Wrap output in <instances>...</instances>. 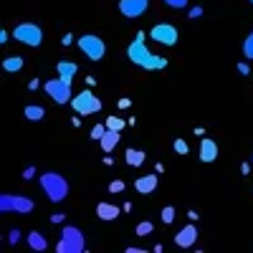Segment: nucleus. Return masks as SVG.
<instances>
[{
	"label": "nucleus",
	"mask_w": 253,
	"mask_h": 253,
	"mask_svg": "<svg viewBox=\"0 0 253 253\" xmlns=\"http://www.w3.org/2000/svg\"><path fill=\"white\" fill-rule=\"evenodd\" d=\"M71 41H74V36L69 33V36H63V41H61V46H71Z\"/></svg>",
	"instance_id": "72a5a7b5"
},
{
	"label": "nucleus",
	"mask_w": 253,
	"mask_h": 253,
	"mask_svg": "<svg viewBox=\"0 0 253 253\" xmlns=\"http://www.w3.org/2000/svg\"><path fill=\"white\" fill-rule=\"evenodd\" d=\"M147 33L139 31L137 38L129 43V48H126V58H129L132 63H137L139 69H147V71H160L167 66V58L160 56V53H152L150 48H147Z\"/></svg>",
	"instance_id": "f257e3e1"
},
{
	"label": "nucleus",
	"mask_w": 253,
	"mask_h": 253,
	"mask_svg": "<svg viewBox=\"0 0 253 253\" xmlns=\"http://www.w3.org/2000/svg\"><path fill=\"white\" fill-rule=\"evenodd\" d=\"M23 56H8L5 61H3V69L8 71V74H15V71H20V69H23Z\"/></svg>",
	"instance_id": "a211bd4d"
},
{
	"label": "nucleus",
	"mask_w": 253,
	"mask_h": 253,
	"mask_svg": "<svg viewBox=\"0 0 253 253\" xmlns=\"http://www.w3.org/2000/svg\"><path fill=\"white\" fill-rule=\"evenodd\" d=\"M187 15H190V18H200V15H203V8H200V5L190 8V13H187Z\"/></svg>",
	"instance_id": "c756f323"
},
{
	"label": "nucleus",
	"mask_w": 253,
	"mask_h": 253,
	"mask_svg": "<svg viewBox=\"0 0 253 253\" xmlns=\"http://www.w3.org/2000/svg\"><path fill=\"white\" fill-rule=\"evenodd\" d=\"M13 38L23 46L38 48L41 43H43V31H41V26H36V23H20V26L13 28Z\"/></svg>",
	"instance_id": "20e7f679"
},
{
	"label": "nucleus",
	"mask_w": 253,
	"mask_h": 253,
	"mask_svg": "<svg viewBox=\"0 0 253 253\" xmlns=\"http://www.w3.org/2000/svg\"><path fill=\"white\" fill-rule=\"evenodd\" d=\"M101 99L96 96V94H91L89 89L86 91H81V94H76L74 99H71V109L76 112V114H81V117H89V114H96V112H101Z\"/></svg>",
	"instance_id": "39448f33"
},
{
	"label": "nucleus",
	"mask_w": 253,
	"mask_h": 253,
	"mask_svg": "<svg viewBox=\"0 0 253 253\" xmlns=\"http://www.w3.org/2000/svg\"><path fill=\"white\" fill-rule=\"evenodd\" d=\"M157 182H160L157 175H142V177L134 180V190H137V193H142V195H150V193H155V190H157Z\"/></svg>",
	"instance_id": "ddd939ff"
},
{
	"label": "nucleus",
	"mask_w": 253,
	"mask_h": 253,
	"mask_svg": "<svg viewBox=\"0 0 253 253\" xmlns=\"http://www.w3.org/2000/svg\"><path fill=\"white\" fill-rule=\"evenodd\" d=\"M251 3H253V0H251Z\"/></svg>",
	"instance_id": "4c0bfd02"
},
{
	"label": "nucleus",
	"mask_w": 253,
	"mask_h": 253,
	"mask_svg": "<svg viewBox=\"0 0 253 253\" xmlns=\"http://www.w3.org/2000/svg\"><path fill=\"white\" fill-rule=\"evenodd\" d=\"M165 5H170V8H185L187 0H165Z\"/></svg>",
	"instance_id": "c85d7f7f"
},
{
	"label": "nucleus",
	"mask_w": 253,
	"mask_h": 253,
	"mask_svg": "<svg viewBox=\"0 0 253 253\" xmlns=\"http://www.w3.org/2000/svg\"><path fill=\"white\" fill-rule=\"evenodd\" d=\"M36 208V203L26 195H0V210L3 213H31Z\"/></svg>",
	"instance_id": "6e6552de"
},
{
	"label": "nucleus",
	"mask_w": 253,
	"mask_h": 253,
	"mask_svg": "<svg viewBox=\"0 0 253 253\" xmlns=\"http://www.w3.org/2000/svg\"><path fill=\"white\" fill-rule=\"evenodd\" d=\"M200 160H203L205 165H210V162L218 160V144L210 139V137H203V139H200Z\"/></svg>",
	"instance_id": "f8f14e48"
},
{
	"label": "nucleus",
	"mask_w": 253,
	"mask_h": 253,
	"mask_svg": "<svg viewBox=\"0 0 253 253\" xmlns=\"http://www.w3.org/2000/svg\"><path fill=\"white\" fill-rule=\"evenodd\" d=\"M238 74H243V76H248V74H251V69H248V63H246V61H241V63H238Z\"/></svg>",
	"instance_id": "7c9ffc66"
},
{
	"label": "nucleus",
	"mask_w": 253,
	"mask_h": 253,
	"mask_svg": "<svg viewBox=\"0 0 253 253\" xmlns=\"http://www.w3.org/2000/svg\"><path fill=\"white\" fill-rule=\"evenodd\" d=\"M43 91L56 101V104H69L74 96H71V84H66L63 79H48L43 84Z\"/></svg>",
	"instance_id": "0eeeda50"
},
{
	"label": "nucleus",
	"mask_w": 253,
	"mask_h": 253,
	"mask_svg": "<svg viewBox=\"0 0 253 253\" xmlns=\"http://www.w3.org/2000/svg\"><path fill=\"white\" fill-rule=\"evenodd\" d=\"M124 187H126L124 180H112V182H109V193H114V195H117V193H124Z\"/></svg>",
	"instance_id": "a878e982"
},
{
	"label": "nucleus",
	"mask_w": 253,
	"mask_h": 253,
	"mask_svg": "<svg viewBox=\"0 0 253 253\" xmlns=\"http://www.w3.org/2000/svg\"><path fill=\"white\" fill-rule=\"evenodd\" d=\"M119 213H122V208H117L112 203H99L96 205V218H101V220H117Z\"/></svg>",
	"instance_id": "2eb2a0df"
},
{
	"label": "nucleus",
	"mask_w": 253,
	"mask_h": 253,
	"mask_svg": "<svg viewBox=\"0 0 253 253\" xmlns=\"http://www.w3.org/2000/svg\"><path fill=\"white\" fill-rule=\"evenodd\" d=\"M241 172H243V175H248V172H251V165H248V162H246V165H241Z\"/></svg>",
	"instance_id": "e433bc0d"
},
{
	"label": "nucleus",
	"mask_w": 253,
	"mask_h": 253,
	"mask_svg": "<svg viewBox=\"0 0 253 253\" xmlns=\"http://www.w3.org/2000/svg\"><path fill=\"white\" fill-rule=\"evenodd\" d=\"M129 107H132V99H126V96L119 99V109H129Z\"/></svg>",
	"instance_id": "2f4dec72"
},
{
	"label": "nucleus",
	"mask_w": 253,
	"mask_h": 253,
	"mask_svg": "<svg viewBox=\"0 0 253 253\" xmlns=\"http://www.w3.org/2000/svg\"><path fill=\"white\" fill-rule=\"evenodd\" d=\"M56 71H58V79H63L66 84H71V81H74V76L79 74V66H76L74 61H58Z\"/></svg>",
	"instance_id": "4468645a"
},
{
	"label": "nucleus",
	"mask_w": 253,
	"mask_h": 253,
	"mask_svg": "<svg viewBox=\"0 0 253 253\" xmlns=\"http://www.w3.org/2000/svg\"><path fill=\"white\" fill-rule=\"evenodd\" d=\"M147 5H150V0H119V13L124 18H139L144 15Z\"/></svg>",
	"instance_id": "9d476101"
},
{
	"label": "nucleus",
	"mask_w": 253,
	"mask_h": 253,
	"mask_svg": "<svg viewBox=\"0 0 253 253\" xmlns=\"http://www.w3.org/2000/svg\"><path fill=\"white\" fill-rule=\"evenodd\" d=\"M175 152L177 155H187V142L185 139H175Z\"/></svg>",
	"instance_id": "bb28decb"
},
{
	"label": "nucleus",
	"mask_w": 253,
	"mask_h": 253,
	"mask_svg": "<svg viewBox=\"0 0 253 253\" xmlns=\"http://www.w3.org/2000/svg\"><path fill=\"white\" fill-rule=\"evenodd\" d=\"M243 56L248 58V61H253V31L246 36V41H243Z\"/></svg>",
	"instance_id": "412c9836"
},
{
	"label": "nucleus",
	"mask_w": 253,
	"mask_h": 253,
	"mask_svg": "<svg viewBox=\"0 0 253 253\" xmlns=\"http://www.w3.org/2000/svg\"><path fill=\"white\" fill-rule=\"evenodd\" d=\"M8 241H10V246H15V243L20 241V230H18V228H13L10 233H8Z\"/></svg>",
	"instance_id": "cd10ccee"
},
{
	"label": "nucleus",
	"mask_w": 253,
	"mask_h": 253,
	"mask_svg": "<svg viewBox=\"0 0 253 253\" xmlns=\"http://www.w3.org/2000/svg\"><path fill=\"white\" fill-rule=\"evenodd\" d=\"M79 48H81V53L86 56L89 61H101L104 58V53H107V43L99 38V36H94V33H86V36H81L79 41Z\"/></svg>",
	"instance_id": "423d86ee"
},
{
	"label": "nucleus",
	"mask_w": 253,
	"mask_h": 253,
	"mask_svg": "<svg viewBox=\"0 0 253 253\" xmlns=\"http://www.w3.org/2000/svg\"><path fill=\"white\" fill-rule=\"evenodd\" d=\"M150 38L155 43H162V46H175L180 36H177V28L172 23H157V26H152Z\"/></svg>",
	"instance_id": "1a4fd4ad"
},
{
	"label": "nucleus",
	"mask_w": 253,
	"mask_h": 253,
	"mask_svg": "<svg viewBox=\"0 0 253 253\" xmlns=\"http://www.w3.org/2000/svg\"><path fill=\"white\" fill-rule=\"evenodd\" d=\"M23 177H26V180L36 177V167H26V170H23Z\"/></svg>",
	"instance_id": "473e14b6"
},
{
	"label": "nucleus",
	"mask_w": 253,
	"mask_h": 253,
	"mask_svg": "<svg viewBox=\"0 0 253 253\" xmlns=\"http://www.w3.org/2000/svg\"><path fill=\"white\" fill-rule=\"evenodd\" d=\"M124 157H126V165H129V167H142L144 160H147V155L142 150H126Z\"/></svg>",
	"instance_id": "f3484780"
},
{
	"label": "nucleus",
	"mask_w": 253,
	"mask_h": 253,
	"mask_svg": "<svg viewBox=\"0 0 253 253\" xmlns=\"http://www.w3.org/2000/svg\"><path fill=\"white\" fill-rule=\"evenodd\" d=\"M251 160H253V157H251Z\"/></svg>",
	"instance_id": "58836bf2"
},
{
	"label": "nucleus",
	"mask_w": 253,
	"mask_h": 253,
	"mask_svg": "<svg viewBox=\"0 0 253 253\" xmlns=\"http://www.w3.org/2000/svg\"><path fill=\"white\" fill-rule=\"evenodd\" d=\"M63 218H66V215H61V213H56V215H51V223H63Z\"/></svg>",
	"instance_id": "f704fd0d"
},
{
	"label": "nucleus",
	"mask_w": 253,
	"mask_h": 253,
	"mask_svg": "<svg viewBox=\"0 0 253 253\" xmlns=\"http://www.w3.org/2000/svg\"><path fill=\"white\" fill-rule=\"evenodd\" d=\"M195 241H198V228H195V223L190 220L180 233L175 236V243L180 246V248H193L195 246Z\"/></svg>",
	"instance_id": "9b49d317"
},
{
	"label": "nucleus",
	"mask_w": 253,
	"mask_h": 253,
	"mask_svg": "<svg viewBox=\"0 0 253 253\" xmlns=\"http://www.w3.org/2000/svg\"><path fill=\"white\" fill-rule=\"evenodd\" d=\"M119 139H122V132H117V129H107V134H104V137L99 139V144H101V150L109 155V152L114 150V147L119 144Z\"/></svg>",
	"instance_id": "dca6fc26"
},
{
	"label": "nucleus",
	"mask_w": 253,
	"mask_h": 253,
	"mask_svg": "<svg viewBox=\"0 0 253 253\" xmlns=\"http://www.w3.org/2000/svg\"><path fill=\"white\" fill-rule=\"evenodd\" d=\"M41 190L46 193V198L51 203H61L63 198L69 195V182H66V177H61L58 172H46L43 177H41Z\"/></svg>",
	"instance_id": "f03ea898"
},
{
	"label": "nucleus",
	"mask_w": 253,
	"mask_h": 253,
	"mask_svg": "<svg viewBox=\"0 0 253 253\" xmlns=\"http://www.w3.org/2000/svg\"><path fill=\"white\" fill-rule=\"evenodd\" d=\"M41 86V81L38 79H31V84H28V89H38Z\"/></svg>",
	"instance_id": "c9c22d12"
},
{
	"label": "nucleus",
	"mask_w": 253,
	"mask_h": 253,
	"mask_svg": "<svg viewBox=\"0 0 253 253\" xmlns=\"http://www.w3.org/2000/svg\"><path fill=\"white\" fill-rule=\"evenodd\" d=\"M107 129H109L107 122H104V124H96V126H91V139H101L104 134H107Z\"/></svg>",
	"instance_id": "393cba45"
},
{
	"label": "nucleus",
	"mask_w": 253,
	"mask_h": 253,
	"mask_svg": "<svg viewBox=\"0 0 253 253\" xmlns=\"http://www.w3.org/2000/svg\"><path fill=\"white\" fill-rule=\"evenodd\" d=\"M58 253H81L86 248V241H84V233L76 225H63L61 230V241H58Z\"/></svg>",
	"instance_id": "7ed1b4c3"
},
{
	"label": "nucleus",
	"mask_w": 253,
	"mask_h": 253,
	"mask_svg": "<svg viewBox=\"0 0 253 253\" xmlns=\"http://www.w3.org/2000/svg\"><path fill=\"white\" fill-rule=\"evenodd\" d=\"M124 124H126V122H124L122 117H109V119H107V126H109V129H117V132L124 129Z\"/></svg>",
	"instance_id": "b1692460"
},
{
	"label": "nucleus",
	"mask_w": 253,
	"mask_h": 253,
	"mask_svg": "<svg viewBox=\"0 0 253 253\" xmlns=\"http://www.w3.org/2000/svg\"><path fill=\"white\" fill-rule=\"evenodd\" d=\"M150 233H155V225H152L150 220H142V223L137 225V236H150Z\"/></svg>",
	"instance_id": "5701e85b"
},
{
	"label": "nucleus",
	"mask_w": 253,
	"mask_h": 253,
	"mask_svg": "<svg viewBox=\"0 0 253 253\" xmlns=\"http://www.w3.org/2000/svg\"><path fill=\"white\" fill-rule=\"evenodd\" d=\"M160 218H162V223H167V225L175 223V208H172V205H165L162 213H160Z\"/></svg>",
	"instance_id": "4be33fe9"
},
{
	"label": "nucleus",
	"mask_w": 253,
	"mask_h": 253,
	"mask_svg": "<svg viewBox=\"0 0 253 253\" xmlns=\"http://www.w3.org/2000/svg\"><path fill=\"white\" fill-rule=\"evenodd\" d=\"M23 114H26V119L38 122V119H43V117H46V109H43V107H38V104H28V107L23 109Z\"/></svg>",
	"instance_id": "6ab92c4d"
},
{
	"label": "nucleus",
	"mask_w": 253,
	"mask_h": 253,
	"mask_svg": "<svg viewBox=\"0 0 253 253\" xmlns=\"http://www.w3.org/2000/svg\"><path fill=\"white\" fill-rule=\"evenodd\" d=\"M28 246H31L33 251H46L48 243H46V238L41 236L38 230H31V233H28Z\"/></svg>",
	"instance_id": "aec40b11"
}]
</instances>
